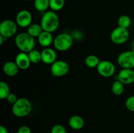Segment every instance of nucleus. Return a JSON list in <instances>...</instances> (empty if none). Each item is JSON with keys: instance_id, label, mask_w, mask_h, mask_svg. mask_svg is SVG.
Returning <instances> with one entry per match:
<instances>
[{"instance_id": "nucleus-1", "label": "nucleus", "mask_w": 134, "mask_h": 133, "mask_svg": "<svg viewBox=\"0 0 134 133\" xmlns=\"http://www.w3.org/2000/svg\"><path fill=\"white\" fill-rule=\"evenodd\" d=\"M40 24L43 31L53 33L59 27L60 18L55 11H46L42 16Z\"/></svg>"}, {"instance_id": "nucleus-2", "label": "nucleus", "mask_w": 134, "mask_h": 133, "mask_svg": "<svg viewBox=\"0 0 134 133\" xmlns=\"http://www.w3.org/2000/svg\"><path fill=\"white\" fill-rule=\"evenodd\" d=\"M34 39L35 38L27 33H21L16 36V46L21 52L29 53L35 47V42Z\"/></svg>"}, {"instance_id": "nucleus-3", "label": "nucleus", "mask_w": 134, "mask_h": 133, "mask_svg": "<svg viewBox=\"0 0 134 133\" xmlns=\"http://www.w3.org/2000/svg\"><path fill=\"white\" fill-rule=\"evenodd\" d=\"M32 110V104L27 99L20 98L13 104L12 112L14 116L18 117H24L28 116Z\"/></svg>"}, {"instance_id": "nucleus-4", "label": "nucleus", "mask_w": 134, "mask_h": 133, "mask_svg": "<svg viewBox=\"0 0 134 133\" xmlns=\"http://www.w3.org/2000/svg\"><path fill=\"white\" fill-rule=\"evenodd\" d=\"M73 44V37L66 33L59 34L54 39V46L60 52H65L68 50L72 46Z\"/></svg>"}, {"instance_id": "nucleus-5", "label": "nucleus", "mask_w": 134, "mask_h": 133, "mask_svg": "<svg viewBox=\"0 0 134 133\" xmlns=\"http://www.w3.org/2000/svg\"><path fill=\"white\" fill-rule=\"evenodd\" d=\"M130 33L128 29L119 26L114 29L110 35L111 41L116 44H124L128 41Z\"/></svg>"}, {"instance_id": "nucleus-6", "label": "nucleus", "mask_w": 134, "mask_h": 133, "mask_svg": "<svg viewBox=\"0 0 134 133\" xmlns=\"http://www.w3.org/2000/svg\"><path fill=\"white\" fill-rule=\"evenodd\" d=\"M18 25L12 20H5L0 24V35L6 39L12 37L17 31Z\"/></svg>"}, {"instance_id": "nucleus-7", "label": "nucleus", "mask_w": 134, "mask_h": 133, "mask_svg": "<svg viewBox=\"0 0 134 133\" xmlns=\"http://www.w3.org/2000/svg\"><path fill=\"white\" fill-rule=\"evenodd\" d=\"M117 63L122 69H133L134 68V52L128 50L122 52L118 56Z\"/></svg>"}, {"instance_id": "nucleus-8", "label": "nucleus", "mask_w": 134, "mask_h": 133, "mask_svg": "<svg viewBox=\"0 0 134 133\" xmlns=\"http://www.w3.org/2000/svg\"><path fill=\"white\" fill-rule=\"evenodd\" d=\"M69 71V65L66 61L57 60L51 65V72L52 74L56 77H62L66 75Z\"/></svg>"}, {"instance_id": "nucleus-9", "label": "nucleus", "mask_w": 134, "mask_h": 133, "mask_svg": "<svg viewBox=\"0 0 134 133\" xmlns=\"http://www.w3.org/2000/svg\"><path fill=\"white\" fill-rule=\"evenodd\" d=\"M96 69L98 74L105 78L112 76L116 70V68L113 63L108 60L101 61Z\"/></svg>"}, {"instance_id": "nucleus-10", "label": "nucleus", "mask_w": 134, "mask_h": 133, "mask_svg": "<svg viewBox=\"0 0 134 133\" xmlns=\"http://www.w3.org/2000/svg\"><path fill=\"white\" fill-rule=\"evenodd\" d=\"M32 14L29 10H21L16 16V23L21 27H28L32 22Z\"/></svg>"}, {"instance_id": "nucleus-11", "label": "nucleus", "mask_w": 134, "mask_h": 133, "mask_svg": "<svg viewBox=\"0 0 134 133\" xmlns=\"http://www.w3.org/2000/svg\"><path fill=\"white\" fill-rule=\"evenodd\" d=\"M116 80L124 85L132 84L134 82V70L131 69H122L117 74Z\"/></svg>"}, {"instance_id": "nucleus-12", "label": "nucleus", "mask_w": 134, "mask_h": 133, "mask_svg": "<svg viewBox=\"0 0 134 133\" xmlns=\"http://www.w3.org/2000/svg\"><path fill=\"white\" fill-rule=\"evenodd\" d=\"M42 62L47 65H52L57 61V53L52 48H45L41 52Z\"/></svg>"}, {"instance_id": "nucleus-13", "label": "nucleus", "mask_w": 134, "mask_h": 133, "mask_svg": "<svg viewBox=\"0 0 134 133\" xmlns=\"http://www.w3.org/2000/svg\"><path fill=\"white\" fill-rule=\"evenodd\" d=\"M15 63L17 66L21 70H26L28 69L31 63L29 57L28 53L20 52L16 55L15 58Z\"/></svg>"}, {"instance_id": "nucleus-14", "label": "nucleus", "mask_w": 134, "mask_h": 133, "mask_svg": "<svg viewBox=\"0 0 134 133\" xmlns=\"http://www.w3.org/2000/svg\"><path fill=\"white\" fill-rule=\"evenodd\" d=\"M19 68L17 66L15 61H7L3 66V71L4 74L10 77L15 76L19 71Z\"/></svg>"}, {"instance_id": "nucleus-15", "label": "nucleus", "mask_w": 134, "mask_h": 133, "mask_svg": "<svg viewBox=\"0 0 134 133\" xmlns=\"http://www.w3.org/2000/svg\"><path fill=\"white\" fill-rule=\"evenodd\" d=\"M37 40L38 43L41 46L48 48L49 46L53 44L54 37L52 35V33L43 31L37 37Z\"/></svg>"}, {"instance_id": "nucleus-16", "label": "nucleus", "mask_w": 134, "mask_h": 133, "mask_svg": "<svg viewBox=\"0 0 134 133\" xmlns=\"http://www.w3.org/2000/svg\"><path fill=\"white\" fill-rule=\"evenodd\" d=\"M69 125L73 130H81L85 125V121L81 116L75 115L69 118Z\"/></svg>"}, {"instance_id": "nucleus-17", "label": "nucleus", "mask_w": 134, "mask_h": 133, "mask_svg": "<svg viewBox=\"0 0 134 133\" xmlns=\"http://www.w3.org/2000/svg\"><path fill=\"white\" fill-rule=\"evenodd\" d=\"M43 31L41 24L37 23H31L28 27H27V33L30 34L33 37L37 38Z\"/></svg>"}, {"instance_id": "nucleus-18", "label": "nucleus", "mask_w": 134, "mask_h": 133, "mask_svg": "<svg viewBox=\"0 0 134 133\" xmlns=\"http://www.w3.org/2000/svg\"><path fill=\"white\" fill-rule=\"evenodd\" d=\"M100 59L98 56L95 55H89L85 59V65L88 68H97L99 63H100Z\"/></svg>"}, {"instance_id": "nucleus-19", "label": "nucleus", "mask_w": 134, "mask_h": 133, "mask_svg": "<svg viewBox=\"0 0 134 133\" xmlns=\"http://www.w3.org/2000/svg\"><path fill=\"white\" fill-rule=\"evenodd\" d=\"M34 7L39 12H46L50 7V0H34Z\"/></svg>"}, {"instance_id": "nucleus-20", "label": "nucleus", "mask_w": 134, "mask_h": 133, "mask_svg": "<svg viewBox=\"0 0 134 133\" xmlns=\"http://www.w3.org/2000/svg\"><path fill=\"white\" fill-rule=\"evenodd\" d=\"M27 53H28L29 57H30L31 63L37 64L42 61L41 52H39L37 50L34 49Z\"/></svg>"}, {"instance_id": "nucleus-21", "label": "nucleus", "mask_w": 134, "mask_h": 133, "mask_svg": "<svg viewBox=\"0 0 134 133\" xmlns=\"http://www.w3.org/2000/svg\"><path fill=\"white\" fill-rule=\"evenodd\" d=\"M124 85L122 82L120 81L116 80L113 82L112 85V92L114 95H121L123 93L124 91Z\"/></svg>"}, {"instance_id": "nucleus-22", "label": "nucleus", "mask_w": 134, "mask_h": 133, "mask_svg": "<svg viewBox=\"0 0 134 133\" xmlns=\"http://www.w3.org/2000/svg\"><path fill=\"white\" fill-rule=\"evenodd\" d=\"M10 93V88L7 83L4 81L0 82V98L1 99H6Z\"/></svg>"}, {"instance_id": "nucleus-23", "label": "nucleus", "mask_w": 134, "mask_h": 133, "mask_svg": "<svg viewBox=\"0 0 134 133\" xmlns=\"http://www.w3.org/2000/svg\"><path fill=\"white\" fill-rule=\"evenodd\" d=\"M65 5V0H50V8L53 11L62 10Z\"/></svg>"}, {"instance_id": "nucleus-24", "label": "nucleus", "mask_w": 134, "mask_h": 133, "mask_svg": "<svg viewBox=\"0 0 134 133\" xmlns=\"http://www.w3.org/2000/svg\"><path fill=\"white\" fill-rule=\"evenodd\" d=\"M132 23L131 18L127 15H122L118 20V26L119 27L128 29Z\"/></svg>"}, {"instance_id": "nucleus-25", "label": "nucleus", "mask_w": 134, "mask_h": 133, "mask_svg": "<svg viewBox=\"0 0 134 133\" xmlns=\"http://www.w3.org/2000/svg\"><path fill=\"white\" fill-rule=\"evenodd\" d=\"M125 106L128 110L134 112V95L129 96L125 102Z\"/></svg>"}, {"instance_id": "nucleus-26", "label": "nucleus", "mask_w": 134, "mask_h": 133, "mask_svg": "<svg viewBox=\"0 0 134 133\" xmlns=\"http://www.w3.org/2000/svg\"><path fill=\"white\" fill-rule=\"evenodd\" d=\"M51 133H67V131L63 125L58 124L52 126Z\"/></svg>"}, {"instance_id": "nucleus-27", "label": "nucleus", "mask_w": 134, "mask_h": 133, "mask_svg": "<svg viewBox=\"0 0 134 133\" xmlns=\"http://www.w3.org/2000/svg\"><path fill=\"white\" fill-rule=\"evenodd\" d=\"M18 99L17 98V96L15 94L13 93H10L8 95L7 97L6 100H7L8 102L10 103V104H14V103L17 101Z\"/></svg>"}, {"instance_id": "nucleus-28", "label": "nucleus", "mask_w": 134, "mask_h": 133, "mask_svg": "<svg viewBox=\"0 0 134 133\" xmlns=\"http://www.w3.org/2000/svg\"><path fill=\"white\" fill-rule=\"evenodd\" d=\"M18 133H31L30 128L27 126H22L18 129Z\"/></svg>"}, {"instance_id": "nucleus-29", "label": "nucleus", "mask_w": 134, "mask_h": 133, "mask_svg": "<svg viewBox=\"0 0 134 133\" xmlns=\"http://www.w3.org/2000/svg\"><path fill=\"white\" fill-rule=\"evenodd\" d=\"M0 133H8V130L7 128L4 126H0Z\"/></svg>"}, {"instance_id": "nucleus-30", "label": "nucleus", "mask_w": 134, "mask_h": 133, "mask_svg": "<svg viewBox=\"0 0 134 133\" xmlns=\"http://www.w3.org/2000/svg\"><path fill=\"white\" fill-rule=\"evenodd\" d=\"M6 38L4 37H3L2 35H0V45H3V42L5 41V40H6Z\"/></svg>"}, {"instance_id": "nucleus-31", "label": "nucleus", "mask_w": 134, "mask_h": 133, "mask_svg": "<svg viewBox=\"0 0 134 133\" xmlns=\"http://www.w3.org/2000/svg\"><path fill=\"white\" fill-rule=\"evenodd\" d=\"M132 50L133 52H134V40L132 43V50Z\"/></svg>"}, {"instance_id": "nucleus-32", "label": "nucleus", "mask_w": 134, "mask_h": 133, "mask_svg": "<svg viewBox=\"0 0 134 133\" xmlns=\"http://www.w3.org/2000/svg\"><path fill=\"white\" fill-rule=\"evenodd\" d=\"M25 1H34V0H25Z\"/></svg>"}, {"instance_id": "nucleus-33", "label": "nucleus", "mask_w": 134, "mask_h": 133, "mask_svg": "<svg viewBox=\"0 0 134 133\" xmlns=\"http://www.w3.org/2000/svg\"><path fill=\"white\" fill-rule=\"evenodd\" d=\"M14 133H18V132H14Z\"/></svg>"}]
</instances>
